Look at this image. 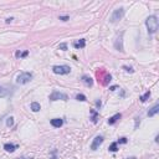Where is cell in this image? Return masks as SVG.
I'll return each instance as SVG.
<instances>
[{"label":"cell","instance_id":"obj_1","mask_svg":"<svg viewBox=\"0 0 159 159\" xmlns=\"http://www.w3.org/2000/svg\"><path fill=\"white\" fill-rule=\"evenodd\" d=\"M145 26H147V30H148V34L149 35H153L157 32L158 30V26H159V22H158V18L155 15H150L145 20Z\"/></svg>","mask_w":159,"mask_h":159},{"label":"cell","instance_id":"obj_2","mask_svg":"<svg viewBox=\"0 0 159 159\" xmlns=\"http://www.w3.org/2000/svg\"><path fill=\"white\" fill-rule=\"evenodd\" d=\"M124 13H125V10L123 9V7H118V9H116V10L113 11V14H112L110 21H111L112 24H117L118 21H121L122 19H123Z\"/></svg>","mask_w":159,"mask_h":159},{"label":"cell","instance_id":"obj_3","mask_svg":"<svg viewBox=\"0 0 159 159\" xmlns=\"http://www.w3.org/2000/svg\"><path fill=\"white\" fill-rule=\"evenodd\" d=\"M32 80V73L31 72H21L16 77V83L18 85H26Z\"/></svg>","mask_w":159,"mask_h":159},{"label":"cell","instance_id":"obj_4","mask_svg":"<svg viewBox=\"0 0 159 159\" xmlns=\"http://www.w3.org/2000/svg\"><path fill=\"white\" fill-rule=\"evenodd\" d=\"M48 99L51 101V102H54V101H58V99H62V101H67L69 99V97L66 93H62V92H58V91H54L50 97H48Z\"/></svg>","mask_w":159,"mask_h":159},{"label":"cell","instance_id":"obj_5","mask_svg":"<svg viewBox=\"0 0 159 159\" xmlns=\"http://www.w3.org/2000/svg\"><path fill=\"white\" fill-rule=\"evenodd\" d=\"M52 71H54V73H56V75H69L70 72H71V69H70V66L61 65V66H54Z\"/></svg>","mask_w":159,"mask_h":159},{"label":"cell","instance_id":"obj_6","mask_svg":"<svg viewBox=\"0 0 159 159\" xmlns=\"http://www.w3.org/2000/svg\"><path fill=\"white\" fill-rule=\"evenodd\" d=\"M123 35H124V31H122L121 34L118 35L116 41H114V47L119 52H124V50H123Z\"/></svg>","mask_w":159,"mask_h":159},{"label":"cell","instance_id":"obj_7","mask_svg":"<svg viewBox=\"0 0 159 159\" xmlns=\"http://www.w3.org/2000/svg\"><path fill=\"white\" fill-rule=\"evenodd\" d=\"M102 143H103V137L102 136H97L96 138L93 139L92 144H91V149L92 150H97V148L102 144Z\"/></svg>","mask_w":159,"mask_h":159},{"label":"cell","instance_id":"obj_8","mask_svg":"<svg viewBox=\"0 0 159 159\" xmlns=\"http://www.w3.org/2000/svg\"><path fill=\"white\" fill-rule=\"evenodd\" d=\"M50 123H51L52 127H55V128H60L63 124V119L62 118H54V119L50 121Z\"/></svg>","mask_w":159,"mask_h":159},{"label":"cell","instance_id":"obj_9","mask_svg":"<svg viewBox=\"0 0 159 159\" xmlns=\"http://www.w3.org/2000/svg\"><path fill=\"white\" fill-rule=\"evenodd\" d=\"M4 149H5L6 152L13 153V152H15V149H18V145L13 144V143H5V144H4Z\"/></svg>","mask_w":159,"mask_h":159},{"label":"cell","instance_id":"obj_10","mask_svg":"<svg viewBox=\"0 0 159 159\" xmlns=\"http://www.w3.org/2000/svg\"><path fill=\"white\" fill-rule=\"evenodd\" d=\"M158 112H159V104L157 103V104H154L152 108L149 110V112H148V117H154Z\"/></svg>","mask_w":159,"mask_h":159},{"label":"cell","instance_id":"obj_11","mask_svg":"<svg viewBox=\"0 0 159 159\" xmlns=\"http://www.w3.org/2000/svg\"><path fill=\"white\" fill-rule=\"evenodd\" d=\"M82 82L85 83L86 86L91 87V86L93 85V80H92L90 76H87V75H83V76H82Z\"/></svg>","mask_w":159,"mask_h":159},{"label":"cell","instance_id":"obj_12","mask_svg":"<svg viewBox=\"0 0 159 159\" xmlns=\"http://www.w3.org/2000/svg\"><path fill=\"white\" fill-rule=\"evenodd\" d=\"M72 45H73V47L75 48H83L85 46H86V40H85V39H81L80 41L73 42Z\"/></svg>","mask_w":159,"mask_h":159},{"label":"cell","instance_id":"obj_13","mask_svg":"<svg viewBox=\"0 0 159 159\" xmlns=\"http://www.w3.org/2000/svg\"><path fill=\"white\" fill-rule=\"evenodd\" d=\"M121 117H122V114H121V113H116L114 116H112V117L108 119V124H114L118 119H121Z\"/></svg>","mask_w":159,"mask_h":159},{"label":"cell","instance_id":"obj_14","mask_svg":"<svg viewBox=\"0 0 159 159\" xmlns=\"http://www.w3.org/2000/svg\"><path fill=\"white\" fill-rule=\"evenodd\" d=\"M30 108H31L32 112H39L41 110V106H40V103H37V102H32L31 106H30Z\"/></svg>","mask_w":159,"mask_h":159},{"label":"cell","instance_id":"obj_15","mask_svg":"<svg viewBox=\"0 0 159 159\" xmlns=\"http://www.w3.org/2000/svg\"><path fill=\"white\" fill-rule=\"evenodd\" d=\"M91 114H92L91 121H92L93 123H97V121H98V112H96L95 110H91Z\"/></svg>","mask_w":159,"mask_h":159},{"label":"cell","instance_id":"obj_16","mask_svg":"<svg viewBox=\"0 0 159 159\" xmlns=\"http://www.w3.org/2000/svg\"><path fill=\"white\" fill-rule=\"evenodd\" d=\"M9 95V90H6L5 87H3V86H0V97L3 98V97H6Z\"/></svg>","mask_w":159,"mask_h":159},{"label":"cell","instance_id":"obj_17","mask_svg":"<svg viewBox=\"0 0 159 159\" xmlns=\"http://www.w3.org/2000/svg\"><path fill=\"white\" fill-rule=\"evenodd\" d=\"M149 97H150V91H147V92H145L143 96L139 97V99H140V102H145V101H147Z\"/></svg>","mask_w":159,"mask_h":159},{"label":"cell","instance_id":"obj_18","mask_svg":"<svg viewBox=\"0 0 159 159\" xmlns=\"http://www.w3.org/2000/svg\"><path fill=\"white\" fill-rule=\"evenodd\" d=\"M108 149H110V152H117L118 150V143L117 142H113V143H112L111 145H110V148H108Z\"/></svg>","mask_w":159,"mask_h":159},{"label":"cell","instance_id":"obj_19","mask_svg":"<svg viewBox=\"0 0 159 159\" xmlns=\"http://www.w3.org/2000/svg\"><path fill=\"white\" fill-rule=\"evenodd\" d=\"M76 99H77V101H81V102H85V101H87L86 96H85V95H82V93H78V95L76 96Z\"/></svg>","mask_w":159,"mask_h":159},{"label":"cell","instance_id":"obj_20","mask_svg":"<svg viewBox=\"0 0 159 159\" xmlns=\"http://www.w3.org/2000/svg\"><path fill=\"white\" fill-rule=\"evenodd\" d=\"M111 80H112V76H111V75H108V73H107V75H106V77H104V81H103L102 83H103V85H107V83L110 82Z\"/></svg>","mask_w":159,"mask_h":159},{"label":"cell","instance_id":"obj_21","mask_svg":"<svg viewBox=\"0 0 159 159\" xmlns=\"http://www.w3.org/2000/svg\"><path fill=\"white\" fill-rule=\"evenodd\" d=\"M13 124H14V118L9 117V118H7V121H6V125H7V127H11Z\"/></svg>","mask_w":159,"mask_h":159},{"label":"cell","instance_id":"obj_22","mask_svg":"<svg viewBox=\"0 0 159 159\" xmlns=\"http://www.w3.org/2000/svg\"><path fill=\"white\" fill-rule=\"evenodd\" d=\"M58 50L66 51V50H67V44H66V42H63V44H60V45H58Z\"/></svg>","mask_w":159,"mask_h":159},{"label":"cell","instance_id":"obj_23","mask_svg":"<svg viewBox=\"0 0 159 159\" xmlns=\"http://www.w3.org/2000/svg\"><path fill=\"white\" fill-rule=\"evenodd\" d=\"M127 142H128V139L125 138V137H122V138H119V139H118V142H117V143H119V144H125Z\"/></svg>","mask_w":159,"mask_h":159},{"label":"cell","instance_id":"obj_24","mask_svg":"<svg viewBox=\"0 0 159 159\" xmlns=\"http://www.w3.org/2000/svg\"><path fill=\"white\" fill-rule=\"evenodd\" d=\"M139 124H140V118H139V117H136V125H134V128L137 129Z\"/></svg>","mask_w":159,"mask_h":159},{"label":"cell","instance_id":"obj_25","mask_svg":"<svg viewBox=\"0 0 159 159\" xmlns=\"http://www.w3.org/2000/svg\"><path fill=\"white\" fill-rule=\"evenodd\" d=\"M123 69L125 70V71H127V72H133V69H132V67H128V66H123Z\"/></svg>","mask_w":159,"mask_h":159},{"label":"cell","instance_id":"obj_26","mask_svg":"<svg viewBox=\"0 0 159 159\" xmlns=\"http://www.w3.org/2000/svg\"><path fill=\"white\" fill-rule=\"evenodd\" d=\"M70 18L69 16H60V20H62V21H67Z\"/></svg>","mask_w":159,"mask_h":159},{"label":"cell","instance_id":"obj_27","mask_svg":"<svg viewBox=\"0 0 159 159\" xmlns=\"http://www.w3.org/2000/svg\"><path fill=\"white\" fill-rule=\"evenodd\" d=\"M29 55V51H24L22 54H21V57H26Z\"/></svg>","mask_w":159,"mask_h":159},{"label":"cell","instance_id":"obj_28","mask_svg":"<svg viewBox=\"0 0 159 159\" xmlns=\"http://www.w3.org/2000/svg\"><path fill=\"white\" fill-rule=\"evenodd\" d=\"M13 20H14V18H7L6 20H5V22H6V24H9V22H11Z\"/></svg>","mask_w":159,"mask_h":159},{"label":"cell","instance_id":"obj_29","mask_svg":"<svg viewBox=\"0 0 159 159\" xmlns=\"http://www.w3.org/2000/svg\"><path fill=\"white\" fill-rule=\"evenodd\" d=\"M96 106L98 107V108L101 107V101H99V99H97V101H96Z\"/></svg>","mask_w":159,"mask_h":159},{"label":"cell","instance_id":"obj_30","mask_svg":"<svg viewBox=\"0 0 159 159\" xmlns=\"http://www.w3.org/2000/svg\"><path fill=\"white\" fill-rule=\"evenodd\" d=\"M117 88H118L117 86H112V87H110V90H111V91H116Z\"/></svg>","mask_w":159,"mask_h":159},{"label":"cell","instance_id":"obj_31","mask_svg":"<svg viewBox=\"0 0 159 159\" xmlns=\"http://www.w3.org/2000/svg\"><path fill=\"white\" fill-rule=\"evenodd\" d=\"M15 55H16V57H21V52H20V51H16V54H15Z\"/></svg>","mask_w":159,"mask_h":159},{"label":"cell","instance_id":"obj_32","mask_svg":"<svg viewBox=\"0 0 159 159\" xmlns=\"http://www.w3.org/2000/svg\"><path fill=\"white\" fill-rule=\"evenodd\" d=\"M52 154H54V155H52V158H51V159H56V155H55V154H56V150H54V152H52Z\"/></svg>","mask_w":159,"mask_h":159},{"label":"cell","instance_id":"obj_33","mask_svg":"<svg viewBox=\"0 0 159 159\" xmlns=\"http://www.w3.org/2000/svg\"><path fill=\"white\" fill-rule=\"evenodd\" d=\"M18 159H32V158H24V157H21V158H18Z\"/></svg>","mask_w":159,"mask_h":159},{"label":"cell","instance_id":"obj_34","mask_svg":"<svg viewBox=\"0 0 159 159\" xmlns=\"http://www.w3.org/2000/svg\"><path fill=\"white\" fill-rule=\"evenodd\" d=\"M128 159H136V158H134V157H132V158H128Z\"/></svg>","mask_w":159,"mask_h":159}]
</instances>
